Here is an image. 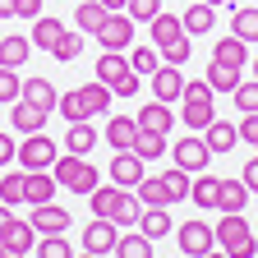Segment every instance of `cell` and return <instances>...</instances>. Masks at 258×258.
Masks as SVG:
<instances>
[{"label":"cell","instance_id":"6da1fadb","mask_svg":"<svg viewBox=\"0 0 258 258\" xmlns=\"http://www.w3.org/2000/svg\"><path fill=\"white\" fill-rule=\"evenodd\" d=\"M212 88H208V79H184V97H180V120L189 124V134H203V129L217 120V106H212Z\"/></svg>","mask_w":258,"mask_h":258},{"label":"cell","instance_id":"7a4b0ae2","mask_svg":"<svg viewBox=\"0 0 258 258\" xmlns=\"http://www.w3.org/2000/svg\"><path fill=\"white\" fill-rule=\"evenodd\" d=\"M217 249L231 258H258V231L244 221V212H221L217 221Z\"/></svg>","mask_w":258,"mask_h":258},{"label":"cell","instance_id":"3957f363","mask_svg":"<svg viewBox=\"0 0 258 258\" xmlns=\"http://www.w3.org/2000/svg\"><path fill=\"white\" fill-rule=\"evenodd\" d=\"M51 175H55V184H60V189H70V194H92L97 184H102V171H97L88 157H74V152L55 157Z\"/></svg>","mask_w":258,"mask_h":258},{"label":"cell","instance_id":"277c9868","mask_svg":"<svg viewBox=\"0 0 258 258\" xmlns=\"http://www.w3.org/2000/svg\"><path fill=\"white\" fill-rule=\"evenodd\" d=\"M92 79H102L115 97H134V92L143 88V79L129 70V55H124V51H102V60H97V70H92Z\"/></svg>","mask_w":258,"mask_h":258},{"label":"cell","instance_id":"5b68a950","mask_svg":"<svg viewBox=\"0 0 258 258\" xmlns=\"http://www.w3.org/2000/svg\"><path fill=\"white\" fill-rule=\"evenodd\" d=\"M14 161H19V171H51L55 166V139H46V134H23Z\"/></svg>","mask_w":258,"mask_h":258},{"label":"cell","instance_id":"8992f818","mask_svg":"<svg viewBox=\"0 0 258 258\" xmlns=\"http://www.w3.org/2000/svg\"><path fill=\"white\" fill-rule=\"evenodd\" d=\"M92 42L102 51H129V42H134V19H129L124 10L120 14H106V23L92 32Z\"/></svg>","mask_w":258,"mask_h":258},{"label":"cell","instance_id":"52a82bcc","mask_svg":"<svg viewBox=\"0 0 258 258\" xmlns=\"http://www.w3.org/2000/svg\"><path fill=\"white\" fill-rule=\"evenodd\" d=\"M175 240H180V253L203 258V253L217 249V226H208V221H184V226H175Z\"/></svg>","mask_w":258,"mask_h":258},{"label":"cell","instance_id":"ba28073f","mask_svg":"<svg viewBox=\"0 0 258 258\" xmlns=\"http://www.w3.org/2000/svg\"><path fill=\"white\" fill-rule=\"evenodd\" d=\"M171 157H175V166H180V171L199 175V171H208V161H212V148L203 143V134H184V139L171 148Z\"/></svg>","mask_w":258,"mask_h":258},{"label":"cell","instance_id":"9c48e42d","mask_svg":"<svg viewBox=\"0 0 258 258\" xmlns=\"http://www.w3.org/2000/svg\"><path fill=\"white\" fill-rule=\"evenodd\" d=\"M115 240H120V226L111 221V217H92L88 226H83V249L88 253H115Z\"/></svg>","mask_w":258,"mask_h":258},{"label":"cell","instance_id":"30bf717a","mask_svg":"<svg viewBox=\"0 0 258 258\" xmlns=\"http://www.w3.org/2000/svg\"><path fill=\"white\" fill-rule=\"evenodd\" d=\"M106 175H111V184H120V189H139V180H143L148 171H143V157L129 148V152H115V157H111V171H106Z\"/></svg>","mask_w":258,"mask_h":258},{"label":"cell","instance_id":"8fae6325","mask_svg":"<svg viewBox=\"0 0 258 258\" xmlns=\"http://www.w3.org/2000/svg\"><path fill=\"white\" fill-rule=\"evenodd\" d=\"M152 97H157V102H171V106L184 97V74H180V64H166V60L157 64V74H152Z\"/></svg>","mask_w":258,"mask_h":258},{"label":"cell","instance_id":"7c38bea8","mask_svg":"<svg viewBox=\"0 0 258 258\" xmlns=\"http://www.w3.org/2000/svg\"><path fill=\"white\" fill-rule=\"evenodd\" d=\"M28 221L37 226V235H64L70 231V208H60V203H37L28 212Z\"/></svg>","mask_w":258,"mask_h":258},{"label":"cell","instance_id":"4fadbf2b","mask_svg":"<svg viewBox=\"0 0 258 258\" xmlns=\"http://www.w3.org/2000/svg\"><path fill=\"white\" fill-rule=\"evenodd\" d=\"M134 120H139V129H152V134H166V139H171V129H175L180 115L171 111V102H157V97H152V102H148Z\"/></svg>","mask_w":258,"mask_h":258},{"label":"cell","instance_id":"5bb4252c","mask_svg":"<svg viewBox=\"0 0 258 258\" xmlns=\"http://www.w3.org/2000/svg\"><path fill=\"white\" fill-rule=\"evenodd\" d=\"M148 37H152V46H157V51H166V46L184 42L189 32H184V23H180L175 14H166V10H161V14H157V19L148 23Z\"/></svg>","mask_w":258,"mask_h":258},{"label":"cell","instance_id":"9a60e30c","mask_svg":"<svg viewBox=\"0 0 258 258\" xmlns=\"http://www.w3.org/2000/svg\"><path fill=\"white\" fill-rule=\"evenodd\" d=\"M23 203H55V175L51 171H23Z\"/></svg>","mask_w":258,"mask_h":258},{"label":"cell","instance_id":"2e32d148","mask_svg":"<svg viewBox=\"0 0 258 258\" xmlns=\"http://www.w3.org/2000/svg\"><path fill=\"white\" fill-rule=\"evenodd\" d=\"M102 139H106L115 152H129V148H134V139H139V120H134V115H111L106 129H102Z\"/></svg>","mask_w":258,"mask_h":258},{"label":"cell","instance_id":"e0dca14e","mask_svg":"<svg viewBox=\"0 0 258 258\" xmlns=\"http://www.w3.org/2000/svg\"><path fill=\"white\" fill-rule=\"evenodd\" d=\"M23 102L28 106H37V111H46V115H55V102H60V92H55V83L51 79H23Z\"/></svg>","mask_w":258,"mask_h":258},{"label":"cell","instance_id":"ac0fdd59","mask_svg":"<svg viewBox=\"0 0 258 258\" xmlns=\"http://www.w3.org/2000/svg\"><path fill=\"white\" fill-rule=\"evenodd\" d=\"M217 189H221V180L212 171H199V175L189 180V203L199 208V212H212L217 208Z\"/></svg>","mask_w":258,"mask_h":258},{"label":"cell","instance_id":"d6986e66","mask_svg":"<svg viewBox=\"0 0 258 258\" xmlns=\"http://www.w3.org/2000/svg\"><path fill=\"white\" fill-rule=\"evenodd\" d=\"M10 124H14V134H19V139H23V134H42V129H46V111L28 106L23 97H19L14 111H10Z\"/></svg>","mask_w":258,"mask_h":258},{"label":"cell","instance_id":"ffe728a7","mask_svg":"<svg viewBox=\"0 0 258 258\" xmlns=\"http://www.w3.org/2000/svg\"><path fill=\"white\" fill-rule=\"evenodd\" d=\"M212 60L226 64V70H244V64H249V42H240L235 32H231V37H221L212 46Z\"/></svg>","mask_w":258,"mask_h":258},{"label":"cell","instance_id":"44dd1931","mask_svg":"<svg viewBox=\"0 0 258 258\" xmlns=\"http://www.w3.org/2000/svg\"><path fill=\"white\" fill-rule=\"evenodd\" d=\"M32 55V37H0V70H23Z\"/></svg>","mask_w":258,"mask_h":258},{"label":"cell","instance_id":"7402d4cb","mask_svg":"<svg viewBox=\"0 0 258 258\" xmlns=\"http://www.w3.org/2000/svg\"><path fill=\"white\" fill-rule=\"evenodd\" d=\"M79 97H83V106H88V115H111V102H115V92L102 83V79H92V83H83L79 88Z\"/></svg>","mask_w":258,"mask_h":258},{"label":"cell","instance_id":"603a6c76","mask_svg":"<svg viewBox=\"0 0 258 258\" xmlns=\"http://www.w3.org/2000/svg\"><path fill=\"white\" fill-rule=\"evenodd\" d=\"M203 143L212 148V157H221V152H231V148L240 143V134H235L231 120H212V124L203 129Z\"/></svg>","mask_w":258,"mask_h":258},{"label":"cell","instance_id":"cb8c5ba5","mask_svg":"<svg viewBox=\"0 0 258 258\" xmlns=\"http://www.w3.org/2000/svg\"><path fill=\"white\" fill-rule=\"evenodd\" d=\"M171 226H175V221H171V208H143V217H139V231H143L152 244H157V240H166V235H171Z\"/></svg>","mask_w":258,"mask_h":258},{"label":"cell","instance_id":"d4e9b609","mask_svg":"<svg viewBox=\"0 0 258 258\" xmlns=\"http://www.w3.org/2000/svg\"><path fill=\"white\" fill-rule=\"evenodd\" d=\"M97 143H102V134L88 124V120H79V124H70V134H64V152H74V157H88Z\"/></svg>","mask_w":258,"mask_h":258},{"label":"cell","instance_id":"484cf974","mask_svg":"<svg viewBox=\"0 0 258 258\" xmlns=\"http://www.w3.org/2000/svg\"><path fill=\"white\" fill-rule=\"evenodd\" d=\"M180 23H184L189 37H203V32H212V28H217V10L199 0V5H189V10L180 14Z\"/></svg>","mask_w":258,"mask_h":258},{"label":"cell","instance_id":"4316f807","mask_svg":"<svg viewBox=\"0 0 258 258\" xmlns=\"http://www.w3.org/2000/svg\"><path fill=\"white\" fill-rule=\"evenodd\" d=\"M139 217H143V199H139L134 189H124V194H120V203H115V212H111V221L120 226V231H134Z\"/></svg>","mask_w":258,"mask_h":258},{"label":"cell","instance_id":"83f0119b","mask_svg":"<svg viewBox=\"0 0 258 258\" xmlns=\"http://www.w3.org/2000/svg\"><path fill=\"white\" fill-rule=\"evenodd\" d=\"M28 37H32V46L55 51V42L64 37V23H60V19H46V14H37V19H32V32H28Z\"/></svg>","mask_w":258,"mask_h":258},{"label":"cell","instance_id":"f1b7e54d","mask_svg":"<svg viewBox=\"0 0 258 258\" xmlns=\"http://www.w3.org/2000/svg\"><path fill=\"white\" fill-rule=\"evenodd\" d=\"M244 203H249V184L244 180H221V189H217V212H244Z\"/></svg>","mask_w":258,"mask_h":258},{"label":"cell","instance_id":"f546056e","mask_svg":"<svg viewBox=\"0 0 258 258\" xmlns=\"http://www.w3.org/2000/svg\"><path fill=\"white\" fill-rule=\"evenodd\" d=\"M106 14H111V10L102 5V0H83V5L74 10V28L83 32V37H92V32L106 23Z\"/></svg>","mask_w":258,"mask_h":258},{"label":"cell","instance_id":"4dcf8cb0","mask_svg":"<svg viewBox=\"0 0 258 258\" xmlns=\"http://www.w3.org/2000/svg\"><path fill=\"white\" fill-rule=\"evenodd\" d=\"M231 32L240 42H258V5H235L231 14Z\"/></svg>","mask_w":258,"mask_h":258},{"label":"cell","instance_id":"1f68e13d","mask_svg":"<svg viewBox=\"0 0 258 258\" xmlns=\"http://www.w3.org/2000/svg\"><path fill=\"white\" fill-rule=\"evenodd\" d=\"M115 258H152V240L143 231H124L115 240Z\"/></svg>","mask_w":258,"mask_h":258},{"label":"cell","instance_id":"d6a6232c","mask_svg":"<svg viewBox=\"0 0 258 258\" xmlns=\"http://www.w3.org/2000/svg\"><path fill=\"white\" fill-rule=\"evenodd\" d=\"M134 194L143 199V208H171V199H166V184H161V175H143Z\"/></svg>","mask_w":258,"mask_h":258},{"label":"cell","instance_id":"836d02e7","mask_svg":"<svg viewBox=\"0 0 258 258\" xmlns=\"http://www.w3.org/2000/svg\"><path fill=\"white\" fill-rule=\"evenodd\" d=\"M157 64H161V51L157 46H134V51H129V70H134L139 79H152Z\"/></svg>","mask_w":258,"mask_h":258},{"label":"cell","instance_id":"e575fe53","mask_svg":"<svg viewBox=\"0 0 258 258\" xmlns=\"http://www.w3.org/2000/svg\"><path fill=\"white\" fill-rule=\"evenodd\" d=\"M134 152L143 161H157V157H166V134H152V129H139V139H134Z\"/></svg>","mask_w":258,"mask_h":258},{"label":"cell","instance_id":"d590c367","mask_svg":"<svg viewBox=\"0 0 258 258\" xmlns=\"http://www.w3.org/2000/svg\"><path fill=\"white\" fill-rule=\"evenodd\" d=\"M120 194H124L120 184H106V189L97 184V189L88 194V199H92V217H111V212H115V203H120Z\"/></svg>","mask_w":258,"mask_h":258},{"label":"cell","instance_id":"8d00e7d4","mask_svg":"<svg viewBox=\"0 0 258 258\" xmlns=\"http://www.w3.org/2000/svg\"><path fill=\"white\" fill-rule=\"evenodd\" d=\"M208 88L212 92H235L240 88V70H226V64H208Z\"/></svg>","mask_w":258,"mask_h":258},{"label":"cell","instance_id":"74e56055","mask_svg":"<svg viewBox=\"0 0 258 258\" xmlns=\"http://www.w3.org/2000/svg\"><path fill=\"white\" fill-rule=\"evenodd\" d=\"M51 55H55L60 64H70V60H79V55H83V32H79V28H74V32L64 28V37L55 42V51H51Z\"/></svg>","mask_w":258,"mask_h":258},{"label":"cell","instance_id":"f35d334b","mask_svg":"<svg viewBox=\"0 0 258 258\" xmlns=\"http://www.w3.org/2000/svg\"><path fill=\"white\" fill-rule=\"evenodd\" d=\"M55 111H60L64 120H70V124H79V120H92V115H88V106H83V97H79V88H74V92H60Z\"/></svg>","mask_w":258,"mask_h":258},{"label":"cell","instance_id":"ab89813d","mask_svg":"<svg viewBox=\"0 0 258 258\" xmlns=\"http://www.w3.org/2000/svg\"><path fill=\"white\" fill-rule=\"evenodd\" d=\"M189 180H194V175H189V171H180V166H171L166 175H161V184H166V199H171V203L189 199Z\"/></svg>","mask_w":258,"mask_h":258},{"label":"cell","instance_id":"60d3db41","mask_svg":"<svg viewBox=\"0 0 258 258\" xmlns=\"http://www.w3.org/2000/svg\"><path fill=\"white\" fill-rule=\"evenodd\" d=\"M37 258H74V244L64 235H37Z\"/></svg>","mask_w":258,"mask_h":258},{"label":"cell","instance_id":"b9f144b4","mask_svg":"<svg viewBox=\"0 0 258 258\" xmlns=\"http://www.w3.org/2000/svg\"><path fill=\"white\" fill-rule=\"evenodd\" d=\"M231 97H235V111H240V115L258 111V79H240V88H235Z\"/></svg>","mask_w":258,"mask_h":258},{"label":"cell","instance_id":"7bdbcfd3","mask_svg":"<svg viewBox=\"0 0 258 258\" xmlns=\"http://www.w3.org/2000/svg\"><path fill=\"white\" fill-rule=\"evenodd\" d=\"M0 203H23V171H5L0 175Z\"/></svg>","mask_w":258,"mask_h":258},{"label":"cell","instance_id":"ee69618b","mask_svg":"<svg viewBox=\"0 0 258 258\" xmlns=\"http://www.w3.org/2000/svg\"><path fill=\"white\" fill-rule=\"evenodd\" d=\"M5 244H14L19 253L37 249V226H32V221H14V231H10V240H5Z\"/></svg>","mask_w":258,"mask_h":258},{"label":"cell","instance_id":"f6af8a7d","mask_svg":"<svg viewBox=\"0 0 258 258\" xmlns=\"http://www.w3.org/2000/svg\"><path fill=\"white\" fill-rule=\"evenodd\" d=\"M19 92H23L19 70H0V106H14V102H19Z\"/></svg>","mask_w":258,"mask_h":258},{"label":"cell","instance_id":"bcb514c9","mask_svg":"<svg viewBox=\"0 0 258 258\" xmlns=\"http://www.w3.org/2000/svg\"><path fill=\"white\" fill-rule=\"evenodd\" d=\"M124 14L134 19V23H152V19L161 14V0H129V5H124Z\"/></svg>","mask_w":258,"mask_h":258},{"label":"cell","instance_id":"7dc6e473","mask_svg":"<svg viewBox=\"0 0 258 258\" xmlns=\"http://www.w3.org/2000/svg\"><path fill=\"white\" fill-rule=\"evenodd\" d=\"M235 134H240V143H253V148H258V111L240 115V124H235Z\"/></svg>","mask_w":258,"mask_h":258},{"label":"cell","instance_id":"c3c4849f","mask_svg":"<svg viewBox=\"0 0 258 258\" xmlns=\"http://www.w3.org/2000/svg\"><path fill=\"white\" fill-rule=\"evenodd\" d=\"M194 55V46H189V37L184 42H175V46H166V51H161V60H166V64H184Z\"/></svg>","mask_w":258,"mask_h":258},{"label":"cell","instance_id":"681fc988","mask_svg":"<svg viewBox=\"0 0 258 258\" xmlns=\"http://www.w3.org/2000/svg\"><path fill=\"white\" fill-rule=\"evenodd\" d=\"M14 157H19V139L14 134H0V166H10Z\"/></svg>","mask_w":258,"mask_h":258},{"label":"cell","instance_id":"f907efd6","mask_svg":"<svg viewBox=\"0 0 258 258\" xmlns=\"http://www.w3.org/2000/svg\"><path fill=\"white\" fill-rule=\"evenodd\" d=\"M240 180L249 184V194H258V152H253V157L244 161V171H240Z\"/></svg>","mask_w":258,"mask_h":258},{"label":"cell","instance_id":"816d5d0a","mask_svg":"<svg viewBox=\"0 0 258 258\" xmlns=\"http://www.w3.org/2000/svg\"><path fill=\"white\" fill-rule=\"evenodd\" d=\"M14 221H19V217H14V208H10V203H0V240H10Z\"/></svg>","mask_w":258,"mask_h":258},{"label":"cell","instance_id":"f5cc1de1","mask_svg":"<svg viewBox=\"0 0 258 258\" xmlns=\"http://www.w3.org/2000/svg\"><path fill=\"white\" fill-rule=\"evenodd\" d=\"M42 14V0H19V10H14V19H37Z\"/></svg>","mask_w":258,"mask_h":258},{"label":"cell","instance_id":"db71d44e","mask_svg":"<svg viewBox=\"0 0 258 258\" xmlns=\"http://www.w3.org/2000/svg\"><path fill=\"white\" fill-rule=\"evenodd\" d=\"M14 10H19V0H0V19H14Z\"/></svg>","mask_w":258,"mask_h":258},{"label":"cell","instance_id":"11a10c76","mask_svg":"<svg viewBox=\"0 0 258 258\" xmlns=\"http://www.w3.org/2000/svg\"><path fill=\"white\" fill-rule=\"evenodd\" d=\"M0 258H23V253H19L14 244H5V240H0Z\"/></svg>","mask_w":258,"mask_h":258},{"label":"cell","instance_id":"9f6ffc18","mask_svg":"<svg viewBox=\"0 0 258 258\" xmlns=\"http://www.w3.org/2000/svg\"><path fill=\"white\" fill-rule=\"evenodd\" d=\"M102 5H106V10H111V14H120V10H124V5H129V0H102Z\"/></svg>","mask_w":258,"mask_h":258},{"label":"cell","instance_id":"6f0895ef","mask_svg":"<svg viewBox=\"0 0 258 258\" xmlns=\"http://www.w3.org/2000/svg\"><path fill=\"white\" fill-rule=\"evenodd\" d=\"M203 258H231V253H226V249H212V253H203Z\"/></svg>","mask_w":258,"mask_h":258},{"label":"cell","instance_id":"680465c9","mask_svg":"<svg viewBox=\"0 0 258 258\" xmlns=\"http://www.w3.org/2000/svg\"><path fill=\"white\" fill-rule=\"evenodd\" d=\"M74 258H102V253H88V249H83V253H74Z\"/></svg>","mask_w":258,"mask_h":258},{"label":"cell","instance_id":"91938a15","mask_svg":"<svg viewBox=\"0 0 258 258\" xmlns=\"http://www.w3.org/2000/svg\"><path fill=\"white\" fill-rule=\"evenodd\" d=\"M203 5H212V10H217V5H226V0H203Z\"/></svg>","mask_w":258,"mask_h":258},{"label":"cell","instance_id":"94428289","mask_svg":"<svg viewBox=\"0 0 258 258\" xmlns=\"http://www.w3.org/2000/svg\"><path fill=\"white\" fill-rule=\"evenodd\" d=\"M253 79H258V60H253Z\"/></svg>","mask_w":258,"mask_h":258},{"label":"cell","instance_id":"6125c7cd","mask_svg":"<svg viewBox=\"0 0 258 258\" xmlns=\"http://www.w3.org/2000/svg\"><path fill=\"white\" fill-rule=\"evenodd\" d=\"M253 231H258V221H253Z\"/></svg>","mask_w":258,"mask_h":258},{"label":"cell","instance_id":"be15d7a7","mask_svg":"<svg viewBox=\"0 0 258 258\" xmlns=\"http://www.w3.org/2000/svg\"><path fill=\"white\" fill-rule=\"evenodd\" d=\"M184 258H189V253H184Z\"/></svg>","mask_w":258,"mask_h":258}]
</instances>
